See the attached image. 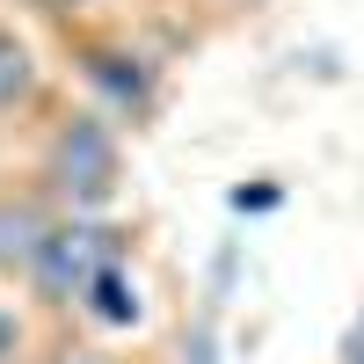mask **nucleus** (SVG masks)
I'll return each mask as SVG.
<instances>
[{
	"instance_id": "obj_1",
	"label": "nucleus",
	"mask_w": 364,
	"mask_h": 364,
	"mask_svg": "<svg viewBox=\"0 0 364 364\" xmlns=\"http://www.w3.org/2000/svg\"><path fill=\"white\" fill-rule=\"evenodd\" d=\"M37 190L51 211H87L102 219L124 190V139H117L109 109H66L37 146Z\"/></svg>"
},
{
	"instance_id": "obj_2",
	"label": "nucleus",
	"mask_w": 364,
	"mask_h": 364,
	"mask_svg": "<svg viewBox=\"0 0 364 364\" xmlns=\"http://www.w3.org/2000/svg\"><path fill=\"white\" fill-rule=\"evenodd\" d=\"M109 262H124V226H102L87 211H58L51 233L37 240V255H29V269H22V291H29V306L66 314L87 299L95 269H109Z\"/></svg>"
},
{
	"instance_id": "obj_3",
	"label": "nucleus",
	"mask_w": 364,
	"mask_h": 364,
	"mask_svg": "<svg viewBox=\"0 0 364 364\" xmlns=\"http://www.w3.org/2000/svg\"><path fill=\"white\" fill-rule=\"evenodd\" d=\"M80 73H87V87L109 102V117H154V58H146L139 44H124V37H80Z\"/></svg>"
},
{
	"instance_id": "obj_4",
	"label": "nucleus",
	"mask_w": 364,
	"mask_h": 364,
	"mask_svg": "<svg viewBox=\"0 0 364 364\" xmlns=\"http://www.w3.org/2000/svg\"><path fill=\"white\" fill-rule=\"evenodd\" d=\"M51 197L44 190H0V277H22L37 240L51 233Z\"/></svg>"
},
{
	"instance_id": "obj_5",
	"label": "nucleus",
	"mask_w": 364,
	"mask_h": 364,
	"mask_svg": "<svg viewBox=\"0 0 364 364\" xmlns=\"http://www.w3.org/2000/svg\"><path fill=\"white\" fill-rule=\"evenodd\" d=\"M37 95H44L37 51H29V37H22V29H8V22H0V124H8V117H22Z\"/></svg>"
},
{
	"instance_id": "obj_6",
	"label": "nucleus",
	"mask_w": 364,
	"mask_h": 364,
	"mask_svg": "<svg viewBox=\"0 0 364 364\" xmlns=\"http://www.w3.org/2000/svg\"><path fill=\"white\" fill-rule=\"evenodd\" d=\"M80 314H87V321H102V328H132V321H139V277H132L124 262L95 269V284H87Z\"/></svg>"
},
{
	"instance_id": "obj_7",
	"label": "nucleus",
	"mask_w": 364,
	"mask_h": 364,
	"mask_svg": "<svg viewBox=\"0 0 364 364\" xmlns=\"http://www.w3.org/2000/svg\"><path fill=\"white\" fill-rule=\"evenodd\" d=\"M22 350H29V321L15 306H0V364H22Z\"/></svg>"
},
{
	"instance_id": "obj_8",
	"label": "nucleus",
	"mask_w": 364,
	"mask_h": 364,
	"mask_svg": "<svg viewBox=\"0 0 364 364\" xmlns=\"http://www.w3.org/2000/svg\"><path fill=\"white\" fill-rule=\"evenodd\" d=\"M182 364H219V336H211V321L182 328Z\"/></svg>"
},
{
	"instance_id": "obj_9",
	"label": "nucleus",
	"mask_w": 364,
	"mask_h": 364,
	"mask_svg": "<svg viewBox=\"0 0 364 364\" xmlns=\"http://www.w3.org/2000/svg\"><path fill=\"white\" fill-rule=\"evenodd\" d=\"M336 364H364V314L350 321V336H343V357H336Z\"/></svg>"
},
{
	"instance_id": "obj_10",
	"label": "nucleus",
	"mask_w": 364,
	"mask_h": 364,
	"mask_svg": "<svg viewBox=\"0 0 364 364\" xmlns=\"http://www.w3.org/2000/svg\"><path fill=\"white\" fill-rule=\"evenodd\" d=\"M58 364H124V357H109V350H87V343H80V350H58Z\"/></svg>"
},
{
	"instance_id": "obj_11",
	"label": "nucleus",
	"mask_w": 364,
	"mask_h": 364,
	"mask_svg": "<svg viewBox=\"0 0 364 364\" xmlns=\"http://www.w3.org/2000/svg\"><path fill=\"white\" fill-rule=\"evenodd\" d=\"M22 364H29V357H22Z\"/></svg>"
}]
</instances>
